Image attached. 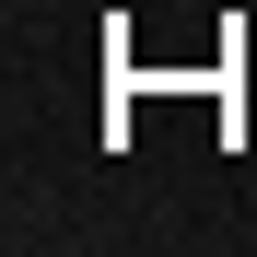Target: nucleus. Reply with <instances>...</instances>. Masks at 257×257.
Instances as JSON below:
<instances>
[]
</instances>
